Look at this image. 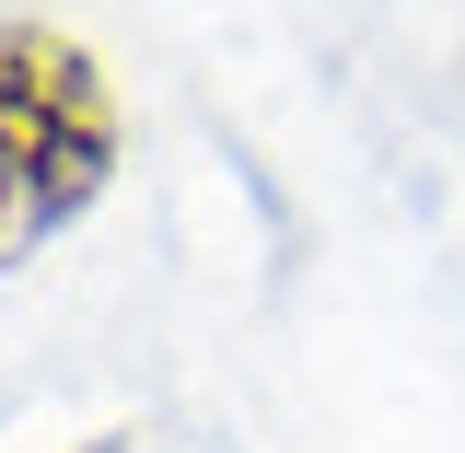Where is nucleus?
<instances>
[{"label":"nucleus","mask_w":465,"mask_h":453,"mask_svg":"<svg viewBox=\"0 0 465 453\" xmlns=\"http://www.w3.org/2000/svg\"><path fill=\"white\" fill-rule=\"evenodd\" d=\"M128 163V105L105 58L35 12H0V268L47 256Z\"/></svg>","instance_id":"1"}]
</instances>
